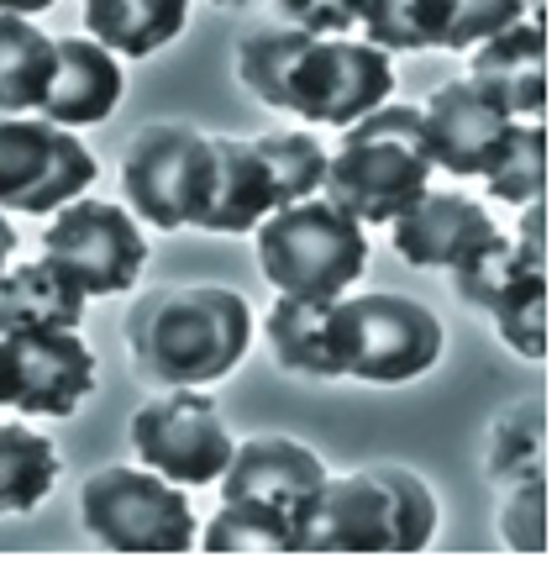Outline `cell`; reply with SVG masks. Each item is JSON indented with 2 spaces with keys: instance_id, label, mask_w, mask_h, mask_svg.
Returning <instances> with one entry per match:
<instances>
[{
  "instance_id": "cell-1",
  "label": "cell",
  "mask_w": 557,
  "mask_h": 563,
  "mask_svg": "<svg viewBox=\"0 0 557 563\" xmlns=\"http://www.w3.org/2000/svg\"><path fill=\"white\" fill-rule=\"evenodd\" d=\"M253 311L226 285H158L126 311L132 368L153 385H216L243 364Z\"/></svg>"
},
{
  "instance_id": "cell-2",
  "label": "cell",
  "mask_w": 557,
  "mask_h": 563,
  "mask_svg": "<svg viewBox=\"0 0 557 563\" xmlns=\"http://www.w3.org/2000/svg\"><path fill=\"white\" fill-rule=\"evenodd\" d=\"M436 532V495L426 479L394 464H368L353 474H326L305 516L300 553H353V559H385V553H421Z\"/></svg>"
},
{
  "instance_id": "cell-3",
  "label": "cell",
  "mask_w": 557,
  "mask_h": 563,
  "mask_svg": "<svg viewBox=\"0 0 557 563\" xmlns=\"http://www.w3.org/2000/svg\"><path fill=\"white\" fill-rule=\"evenodd\" d=\"M432 153L421 132V106L385 100L342 132L337 153H326L321 196L337 211L368 221H389L432 185Z\"/></svg>"
},
{
  "instance_id": "cell-4",
  "label": "cell",
  "mask_w": 557,
  "mask_h": 563,
  "mask_svg": "<svg viewBox=\"0 0 557 563\" xmlns=\"http://www.w3.org/2000/svg\"><path fill=\"white\" fill-rule=\"evenodd\" d=\"M258 269L279 295L337 300L368 269V232L358 217L337 211L326 196L268 211L258 227Z\"/></svg>"
},
{
  "instance_id": "cell-5",
  "label": "cell",
  "mask_w": 557,
  "mask_h": 563,
  "mask_svg": "<svg viewBox=\"0 0 557 563\" xmlns=\"http://www.w3.org/2000/svg\"><path fill=\"white\" fill-rule=\"evenodd\" d=\"M337 379L405 385L442 358V321L411 295H337L332 300Z\"/></svg>"
},
{
  "instance_id": "cell-6",
  "label": "cell",
  "mask_w": 557,
  "mask_h": 563,
  "mask_svg": "<svg viewBox=\"0 0 557 563\" xmlns=\"http://www.w3.org/2000/svg\"><path fill=\"white\" fill-rule=\"evenodd\" d=\"M79 521L111 553H143V559H169L190 553L194 511L185 485L164 479L158 468L105 464L85 479L79 490Z\"/></svg>"
},
{
  "instance_id": "cell-7",
  "label": "cell",
  "mask_w": 557,
  "mask_h": 563,
  "mask_svg": "<svg viewBox=\"0 0 557 563\" xmlns=\"http://www.w3.org/2000/svg\"><path fill=\"white\" fill-rule=\"evenodd\" d=\"M211 174H216L211 132L185 122L147 126L122 153L126 211L143 217L147 227H164V232L194 227L205 200H211Z\"/></svg>"
},
{
  "instance_id": "cell-8",
  "label": "cell",
  "mask_w": 557,
  "mask_h": 563,
  "mask_svg": "<svg viewBox=\"0 0 557 563\" xmlns=\"http://www.w3.org/2000/svg\"><path fill=\"white\" fill-rule=\"evenodd\" d=\"M126 438L147 468H158L164 479L185 485V490L216 485L221 468L232 464V448H237L221 406L200 385H169L164 395H153L126 421Z\"/></svg>"
},
{
  "instance_id": "cell-9",
  "label": "cell",
  "mask_w": 557,
  "mask_h": 563,
  "mask_svg": "<svg viewBox=\"0 0 557 563\" xmlns=\"http://www.w3.org/2000/svg\"><path fill=\"white\" fill-rule=\"evenodd\" d=\"M96 179V153L69 126L48 117L0 111V211L5 217H53L64 200L85 196Z\"/></svg>"
},
{
  "instance_id": "cell-10",
  "label": "cell",
  "mask_w": 557,
  "mask_h": 563,
  "mask_svg": "<svg viewBox=\"0 0 557 563\" xmlns=\"http://www.w3.org/2000/svg\"><path fill=\"white\" fill-rule=\"evenodd\" d=\"M43 253L58 269H69L85 295H122L137 285L147 264V238L126 206L74 196L53 211Z\"/></svg>"
},
{
  "instance_id": "cell-11",
  "label": "cell",
  "mask_w": 557,
  "mask_h": 563,
  "mask_svg": "<svg viewBox=\"0 0 557 563\" xmlns=\"http://www.w3.org/2000/svg\"><path fill=\"white\" fill-rule=\"evenodd\" d=\"M389 96H394V64L385 48L353 37H311L294 58L285 111L311 126H353Z\"/></svg>"
},
{
  "instance_id": "cell-12",
  "label": "cell",
  "mask_w": 557,
  "mask_h": 563,
  "mask_svg": "<svg viewBox=\"0 0 557 563\" xmlns=\"http://www.w3.org/2000/svg\"><path fill=\"white\" fill-rule=\"evenodd\" d=\"M90 390L96 353L74 327L0 338V406L16 417H74Z\"/></svg>"
},
{
  "instance_id": "cell-13",
  "label": "cell",
  "mask_w": 557,
  "mask_h": 563,
  "mask_svg": "<svg viewBox=\"0 0 557 563\" xmlns=\"http://www.w3.org/2000/svg\"><path fill=\"white\" fill-rule=\"evenodd\" d=\"M216 485L221 500H258V506H274L305 527L315 495L326 485V464L305 442L268 432V438H247L232 448V464L221 468Z\"/></svg>"
},
{
  "instance_id": "cell-14",
  "label": "cell",
  "mask_w": 557,
  "mask_h": 563,
  "mask_svg": "<svg viewBox=\"0 0 557 563\" xmlns=\"http://www.w3.org/2000/svg\"><path fill=\"white\" fill-rule=\"evenodd\" d=\"M510 122H515V117L489 96L484 85H474V79L442 85V90L421 106V132H426L432 169L458 174V179H479L484 164L494 158V147L505 143Z\"/></svg>"
},
{
  "instance_id": "cell-15",
  "label": "cell",
  "mask_w": 557,
  "mask_h": 563,
  "mask_svg": "<svg viewBox=\"0 0 557 563\" xmlns=\"http://www.w3.org/2000/svg\"><path fill=\"white\" fill-rule=\"evenodd\" d=\"M394 253L415 264V269H453L463 264L479 243H489L500 227L489 217L484 206L463 190H421L411 206H400L394 217Z\"/></svg>"
},
{
  "instance_id": "cell-16",
  "label": "cell",
  "mask_w": 557,
  "mask_h": 563,
  "mask_svg": "<svg viewBox=\"0 0 557 563\" xmlns=\"http://www.w3.org/2000/svg\"><path fill=\"white\" fill-rule=\"evenodd\" d=\"M468 79L484 85L515 122H542L547 111V11L536 5L532 16L484 37L468 48Z\"/></svg>"
},
{
  "instance_id": "cell-17",
  "label": "cell",
  "mask_w": 557,
  "mask_h": 563,
  "mask_svg": "<svg viewBox=\"0 0 557 563\" xmlns=\"http://www.w3.org/2000/svg\"><path fill=\"white\" fill-rule=\"evenodd\" d=\"M122 106V64L96 37H58V74H53L43 111L53 126H96Z\"/></svg>"
},
{
  "instance_id": "cell-18",
  "label": "cell",
  "mask_w": 557,
  "mask_h": 563,
  "mask_svg": "<svg viewBox=\"0 0 557 563\" xmlns=\"http://www.w3.org/2000/svg\"><path fill=\"white\" fill-rule=\"evenodd\" d=\"M211 153H216V174H211V200L200 211V232H253L268 211H279L274 200V179H268L264 153L253 137H216L211 132Z\"/></svg>"
},
{
  "instance_id": "cell-19",
  "label": "cell",
  "mask_w": 557,
  "mask_h": 563,
  "mask_svg": "<svg viewBox=\"0 0 557 563\" xmlns=\"http://www.w3.org/2000/svg\"><path fill=\"white\" fill-rule=\"evenodd\" d=\"M90 295L74 285L69 269H58L48 253L11 264L0 274V338L11 332H58V327H79Z\"/></svg>"
},
{
  "instance_id": "cell-20",
  "label": "cell",
  "mask_w": 557,
  "mask_h": 563,
  "mask_svg": "<svg viewBox=\"0 0 557 563\" xmlns=\"http://www.w3.org/2000/svg\"><path fill=\"white\" fill-rule=\"evenodd\" d=\"M185 22H190V0H85V37L126 58L169 48Z\"/></svg>"
},
{
  "instance_id": "cell-21",
  "label": "cell",
  "mask_w": 557,
  "mask_h": 563,
  "mask_svg": "<svg viewBox=\"0 0 557 563\" xmlns=\"http://www.w3.org/2000/svg\"><path fill=\"white\" fill-rule=\"evenodd\" d=\"M53 74H58V37H48L32 16L0 11V111L37 117Z\"/></svg>"
},
{
  "instance_id": "cell-22",
  "label": "cell",
  "mask_w": 557,
  "mask_h": 563,
  "mask_svg": "<svg viewBox=\"0 0 557 563\" xmlns=\"http://www.w3.org/2000/svg\"><path fill=\"white\" fill-rule=\"evenodd\" d=\"M453 285H458L463 306H474V311H494V306H505L510 295H521L526 285H547V258L532 253L526 243H515L505 232H494L489 243H479L463 264H453Z\"/></svg>"
},
{
  "instance_id": "cell-23",
  "label": "cell",
  "mask_w": 557,
  "mask_h": 563,
  "mask_svg": "<svg viewBox=\"0 0 557 563\" xmlns=\"http://www.w3.org/2000/svg\"><path fill=\"white\" fill-rule=\"evenodd\" d=\"M194 538L205 553H221V559H290V553H300L305 527L274 506H258V500H221L211 527Z\"/></svg>"
},
{
  "instance_id": "cell-24",
  "label": "cell",
  "mask_w": 557,
  "mask_h": 563,
  "mask_svg": "<svg viewBox=\"0 0 557 563\" xmlns=\"http://www.w3.org/2000/svg\"><path fill=\"white\" fill-rule=\"evenodd\" d=\"M268 353L290 374L337 379V358H332V300L279 295L274 311H268Z\"/></svg>"
},
{
  "instance_id": "cell-25",
  "label": "cell",
  "mask_w": 557,
  "mask_h": 563,
  "mask_svg": "<svg viewBox=\"0 0 557 563\" xmlns=\"http://www.w3.org/2000/svg\"><path fill=\"white\" fill-rule=\"evenodd\" d=\"M58 448L37 427H0V516L37 511L48 490L58 485Z\"/></svg>"
},
{
  "instance_id": "cell-26",
  "label": "cell",
  "mask_w": 557,
  "mask_h": 563,
  "mask_svg": "<svg viewBox=\"0 0 557 563\" xmlns=\"http://www.w3.org/2000/svg\"><path fill=\"white\" fill-rule=\"evenodd\" d=\"M484 190L505 206H526V200L547 196V126L542 122H510L505 143L494 147L484 164Z\"/></svg>"
},
{
  "instance_id": "cell-27",
  "label": "cell",
  "mask_w": 557,
  "mask_h": 563,
  "mask_svg": "<svg viewBox=\"0 0 557 563\" xmlns=\"http://www.w3.org/2000/svg\"><path fill=\"white\" fill-rule=\"evenodd\" d=\"M364 43L385 53H421L442 48V26H447V5L442 0H364Z\"/></svg>"
},
{
  "instance_id": "cell-28",
  "label": "cell",
  "mask_w": 557,
  "mask_h": 563,
  "mask_svg": "<svg viewBox=\"0 0 557 563\" xmlns=\"http://www.w3.org/2000/svg\"><path fill=\"white\" fill-rule=\"evenodd\" d=\"M315 32H300V26H274V32H253L243 37L237 48V79H243L253 96L285 111V90H290V74H294V58L305 53Z\"/></svg>"
},
{
  "instance_id": "cell-29",
  "label": "cell",
  "mask_w": 557,
  "mask_h": 563,
  "mask_svg": "<svg viewBox=\"0 0 557 563\" xmlns=\"http://www.w3.org/2000/svg\"><path fill=\"white\" fill-rule=\"evenodd\" d=\"M253 147L264 153L268 179H274V200H279V206L321 196L326 147L315 143V132H264V137H253Z\"/></svg>"
},
{
  "instance_id": "cell-30",
  "label": "cell",
  "mask_w": 557,
  "mask_h": 563,
  "mask_svg": "<svg viewBox=\"0 0 557 563\" xmlns=\"http://www.w3.org/2000/svg\"><path fill=\"white\" fill-rule=\"evenodd\" d=\"M547 468V411L542 406H510L489 432V474L494 479H526Z\"/></svg>"
},
{
  "instance_id": "cell-31",
  "label": "cell",
  "mask_w": 557,
  "mask_h": 563,
  "mask_svg": "<svg viewBox=\"0 0 557 563\" xmlns=\"http://www.w3.org/2000/svg\"><path fill=\"white\" fill-rule=\"evenodd\" d=\"M500 538L521 559H542L547 553V468L526 474V479H510L505 511H500Z\"/></svg>"
},
{
  "instance_id": "cell-32",
  "label": "cell",
  "mask_w": 557,
  "mask_h": 563,
  "mask_svg": "<svg viewBox=\"0 0 557 563\" xmlns=\"http://www.w3.org/2000/svg\"><path fill=\"white\" fill-rule=\"evenodd\" d=\"M447 5V26H442V48H479L484 37L515 26L521 16H532L542 0H442Z\"/></svg>"
},
{
  "instance_id": "cell-33",
  "label": "cell",
  "mask_w": 557,
  "mask_h": 563,
  "mask_svg": "<svg viewBox=\"0 0 557 563\" xmlns=\"http://www.w3.org/2000/svg\"><path fill=\"white\" fill-rule=\"evenodd\" d=\"M494 332L505 338L510 353L521 358H547V285H526L521 295H510L505 306L489 311Z\"/></svg>"
},
{
  "instance_id": "cell-34",
  "label": "cell",
  "mask_w": 557,
  "mask_h": 563,
  "mask_svg": "<svg viewBox=\"0 0 557 563\" xmlns=\"http://www.w3.org/2000/svg\"><path fill=\"white\" fill-rule=\"evenodd\" d=\"M279 11L290 16V26L315 32V37H342L353 32L364 16V0H279Z\"/></svg>"
},
{
  "instance_id": "cell-35",
  "label": "cell",
  "mask_w": 557,
  "mask_h": 563,
  "mask_svg": "<svg viewBox=\"0 0 557 563\" xmlns=\"http://www.w3.org/2000/svg\"><path fill=\"white\" fill-rule=\"evenodd\" d=\"M515 211H521V238H515V243H526L532 253L547 258V196L526 200V206H515Z\"/></svg>"
},
{
  "instance_id": "cell-36",
  "label": "cell",
  "mask_w": 557,
  "mask_h": 563,
  "mask_svg": "<svg viewBox=\"0 0 557 563\" xmlns=\"http://www.w3.org/2000/svg\"><path fill=\"white\" fill-rule=\"evenodd\" d=\"M16 264V227H11V217L0 211V274Z\"/></svg>"
},
{
  "instance_id": "cell-37",
  "label": "cell",
  "mask_w": 557,
  "mask_h": 563,
  "mask_svg": "<svg viewBox=\"0 0 557 563\" xmlns=\"http://www.w3.org/2000/svg\"><path fill=\"white\" fill-rule=\"evenodd\" d=\"M48 5H58V0H0L5 16H37V11H48Z\"/></svg>"
},
{
  "instance_id": "cell-38",
  "label": "cell",
  "mask_w": 557,
  "mask_h": 563,
  "mask_svg": "<svg viewBox=\"0 0 557 563\" xmlns=\"http://www.w3.org/2000/svg\"><path fill=\"white\" fill-rule=\"evenodd\" d=\"M216 5H258V0H216Z\"/></svg>"
}]
</instances>
